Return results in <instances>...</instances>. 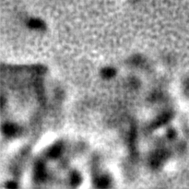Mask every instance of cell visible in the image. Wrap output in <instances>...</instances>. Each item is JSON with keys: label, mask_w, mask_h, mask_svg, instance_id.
<instances>
[{"label": "cell", "mask_w": 189, "mask_h": 189, "mask_svg": "<svg viewBox=\"0 0 189 189\" xmlns=\"http://www.w3.org/2000/svg\"><path fill=\"white\" fill-rule=\"evenodd\" d=\"M28 26L30 27V28L32 29H37V30H40V29H43L44 27V23L40 21V20H36V19H32L28 21Z\"/></svg>", "instance_id": "5"}, {"label": "cell", "mask_w": 189, "mask_h": 189, "mask_svg": "<svg viewBox=\"0 0 189 189\" xmlns=\"http://www.w3.org/2000/svg\"><path fill=\"white\" fill-rule=\"evenodd\" d=\"M35 177H36V180H38L39 182L43 181L46 177L45 170H44V165L42 163H37V165H36Z\"/></svg>", "instance_id": "2"}, {"label": "cell", "mask_w": 189, "mask_h": 189, "mask_svg": "<svg viewBox=\"0 0 189 189\" xmlns=\"http://www.w3.org/2000/svg\"><path fill=\"white\" fill-rule=\"evenodd\" d=\"M61 151H62V146L61 145H55L50 149L49 155L52 158H57L61 154Z\"/></svg>", "instance_id": "6"}, {"label": "cell", "mask_w": 189, "mask_h": 189, "mask_svg": "<svg viewBox=\"0 0 189 189\" xmlns=\"http://www.w3.org/2000/svg\"><path fill=\"white\" fill-rule=\"evenodd\" d=\"M3 131L7 136L11 137V136H14V135L17 134L18 127L15 125H12V124H6L3 127Z\"/></svg>", "instance_id": "4"}, {"label": "cell", "mask_w": 189, "mask_h": 189, "mask_svg": "<svg viewBox=\"0 0 189 189\" xmlns=\"http://www.w3.org/2000/svg\"><path fill=\"white\" fill-rule=\"evenodd\" d=\"M102 75L105 78H111L115 75V70L112 67H106L103 70Z\"/></svg>", "instance_id": "7"}, {"label": "cell", "mask_w": 189, "mask_h": 189, "mask_svg": "<svg viewBox=\"0 0 189 189\" xmlns=\"http://www.w3.org/2000/svg\"><path fill=\"white\" fill-rule=\"evenodd\" d=\"M80 176L77 173H73L71 175V179H70V181H71V184L73 185H78L79 183H80Z\"/></svg>", "instance_id": "9"}, {"label": "cell", "mask_w": 189, "mask_h": 189, "mask_svg": "<svg viewBox=\"0 0 189 189\" xmlns=\"http://www.w3.org/2000/svg\"><path fill=\"white\" fill-rule=\"evenodd\" d=\"M171 119V114H161L159 118H157L156 121H154V123L152 124V127L153 128H157L160 125L166 124L169 120Z\"/></svg>", "instance_id": "3"}, {"label": "cell", "mask_w": 189, "mask_h": 189, "mask_svg": "<svg viewBox=\"0 0 189 189\" xmlns=\"http://www.w3.org/2000/svg\"><path fill=\"white\" fill-rule=\"evenodd\" d=\"M96 185L98 187H107L109 185V180H108V178H106V177H101L100 179L97 180Z\"/></svg>", "instance_id": "8"}, {"label": "cell", "mask_w": 189, "mask_h": 189, "mask_svg": "<svg viewBox=\"0 0 189 189\" xmlns=\"http://www.w3.org/2000/svg\"><path fill=\"white\" fill-rule=\"evenodd\" d=\"M167 157V152L164 150H160L158 151L157 153L151 158L150 160V164L152 167H158L160 163H161V160H164Z\"/></svg>", "instance_id": "1"}, {"label": "cell", "mask_w": 189, "mask_h": 189, "mask_svg": "<svg viewBox=\"0 0 189 189\" xmlns=\"http://www.w3.org/2000/svg\"><path fill=\"white\" fill-rule=\"evenodd\" d=\"M7 187H11V188H14V187H16L17 186V185L16 184H7Z\"/></svg>", "instance_id": "11"}, {"label": "cell", "mask_w": 189, "mask_h": 189, "mask_svg": "<svg viewBox=\"0 0 189 189\" xmlns=\"http://www.w3.org/2000/svg\"><path fill=\"white\" fill-rule=\"evenodd\" d=\"M174 136H175V132H174L173 129H171V130L168 132V137H169V138H174Z\"/></svg>", "instance_id": "10"}]
</instances>
